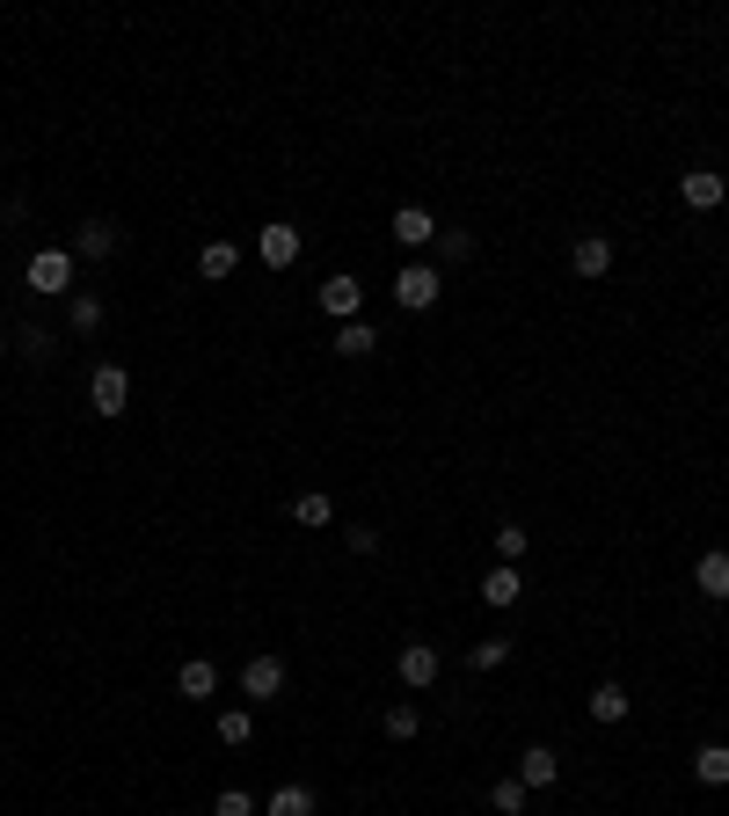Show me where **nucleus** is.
Instances as JSON below:
<instances>
[{"label":"nucleus","mask_w":729,"mask_h":816,"mask_svg":"<svg viewBox=\"0 0 729 816\" xmlns=\"http://www.w3.org/2000/svg\"><path fill=\"white\" fill-rule=\"evenodd\" d=\"M0 358H8V336H0Z\"/></svg>","instance_id":"nucleus-32"},{"label":"nucleus","mask_w":729,"mask_h":816,"mask_svg":"<svg viewBox=\"0 0 729 816\" xmlns=\"http://www.w3.org/2000/svg\"><path fill=\"white\" fill-rule=\"evenodd\" d=\"M256 256H263L270 270H292L299 263V226H292V219H270L263 234H256Z\"/></svg>","instance_id":"nucleus-2"},{"label":"nucleus","mask_w":729,"mask_h":816,"mask_svg":"<svg viewBox=\"0 0 729 816\" xmlns=\"http://www.w3.org/2000/svg\"><path fill=\"white\" fill-rule=\"evenodd\" d=\"M88 408H96V416H124V408H132V372H124V364H96Z\"/></svg>","instance_id":"nucleus-1"},{"label":"nucleus","mask_w":729,"mask_h":816,"mask_svg":"<svg viewBox=\"0 0 729 816\" xmlns=\"http://www.w3.org/2000/svg\"><path fill=\"white\" fill-rule=\"evenodd\" d=\"M234 263H242V248H234V240H205V256H197V270H205V277H234Z\"/></svg>","instance_id":"nucleus-18"},{"label":"nucleus","mask_w":729,"mask_h":816,"mask_svg":"<svg viewBox=\"0 0 729 816\" xmlns=\"http://www.w3.org/2000/svg\"><path fill=\"white\" fill-rule=\"evenodd\" d=\"M394 299H401V307H409V313L437 307V270H431V263H409V270H401V277H394Z\"/></svg>","instance_id":"nucleus-5"},{"label":"nucleus","mask_w":729,"mask_h":816,"mask_svg":"<svg viewBox=\"0 0 729 816\" xmlns=\"http://www.w3.org/2000/svg\"><path fill=\"white\" fill-rule=\"evenodd\" d=\"M212 816H263V809H256V802H248L242 788H226V794L212 802Z\"/></svg>","instance_id":"nucleus-28"},{"label":"nucleus","mask_w":729,"mask_h":816,"mask_svg":"<svg viewBox=\"0 0 729 816\" xmlns=\"http://www.w3.org/2000/svg\"><path fill=\"white\" fill-rule=\"evenodd\" d=\"M15 343H23V358H51V336H45V329H23Z\"/></svg>","instance_id":"nucleus-30"},{"label":"nucleus","mask_w":729,"mask_h":816,"mask_svg":"<svg viewBox=\"0 0 729 816\" xmlns=\"http://www.w3.org/2000/svg\"><path fill=\"white\" fill-rule=\"evenodd\" d=\"M504 656H510V642H474L467 648V671H496Z\"/></svg>","instance_id":"nucleus-26"},{"label":"nucleus","mask_w":729,"mask_h":816,"mask_svg":"<svg viewBox=\"0 0 729 816\" xmlns=\"http://www.w3.org/2000/svg\"><path fill=\"white\" fill-rule=\"evenodd\" d=\"M496 554L518 561V554H526V526H496Z\"/></svg>","instance_id":"nucleus-29"},{"label":"nucleus","mask_w":729,"mask_h":816,"mask_svg":"<svg viewBox=\"0 0 729 816\" xmlns=\"http://www.w3.org/2000/svg\"><path fill=\"white\" fill-rule=\"evenodd\" d=\"M336 350H343V358H372V350H380V329H372V321H343Z\"/></svg>","instance_id":"nucleus-19"},{"label":"nucleus","mask_w":729,"mask_h":816,"mask_svg":"<svg viewBox=\"0 0 729 816\" xmlns=\"http://www.w3.org/2000/svg\"><path fill=\"white\" fill-rule=\"evenodd\" d=\"M489 809L518 816V809H526V780H496V788H489Z\"/></svg>","instance_id":"nucleus-22"},{"label":"nucleus","mask_w":729,"mask_h":816,"mask_svg":"<svg viewBox=\"0 0 729 816\" xmlns=\"http://www.w3.org/2000/svg\"><path fill=\"white\" fill-rule=\"evenodd\" d=\"M73 285V248H37L29 256V292H66Z\"/></svg>","instance_id":"nucleus-3"},{"label":"nucleus","mask_w":729,"mask_h":816,"mask_svg":"<svg viewBox=\"0 0 729 816\" xmlns=\"http://www.w3.org/2000/svg\"><path fill=\"white\" fill-rule=\"evenodd\" d=\"M693 583H701V598L722 605V598H729V554H722V547H707L701 561H693Z\"/></svg>","instance_id":"nucleus-13"},{"label":"nucleus","mask_w":729,"mask_h":816,"mask_svg":"<svg viewBox=\"0 0 729 816\" xmlns=\"http://www.w3.org/2000/svg\"><path fill=\"white\" fill-rule=\"evenodd\" d=\"M175 693H183V700H212L219 693V671L205 664V656H190V664L175 671Z\"/></svg>","instance_id":"nucleus-15"},{"label":"nucleus","mask_w":729,"mask_h":816,"mask_svg":"<svg viewBox=\"0 0 729 816\" xmlns=\"http://www.w3.org/2000/svg\"><path fill=\"white\" fill-rule=\"evenodd\" d=\"M343 540H350V554H372V547H380V532H372V526H350Z\"/></svg>","instance_id":"nucleus-31"},{"label":"nucleus","mask_w":729,"mask_h":816,"mask_svg":"<svg viewBox=\"0 0 729 816\" xmlns=\"http://www.w3.org/2000/svg\"><path fill=\"white\" fill-rule=\"evenodd\" d=\"M555 772H561V758H555L547 744H533L526 758H518V780H526V794H533V788H555Z\"/></svg>","instance_id":"nucleus-14"},{"label":"nucleus","mask_w":729,"mask_h":816,"mask_svg":"<svg viewBox=\"0 0 729 816\" xmlns=\"http://www.w3.org/2000/svg\"><path fill=\"white\" fill-rule=\"evenodd\" d=\"M242 693L248 700H277L285 693V664H277V656H248L242 664Z\"/></svg>","instance_id":"nucleus-7"},{"label":"nucleus","mask_w":729,"mask_h":816,"mask_svg":"<svg viewBox=\"0 0 729 816\" xmlns=\"http://www.w3.org/2000/svg\"><path fill=\"white\" fill-rule=\"evenodd\" d=\"M394 240H401V248H437V219L423 212V205H401V212H394Z\"/></svg>","instance_id":"nucleus-11"},{"label":"nucleus","mask_w":729,"mask_h":816,"mask_svg":"<svg viewBox=\"0 0 729 816\" xmlns=\"http://www.w3.org/2000/svg\"><path fill=\"white\" fill-rule=\"evenodd\" d=\"M248 729H256L248 707H226V715H219V744H248Z\"/></svg>","instance_id":"nucleus-25"},{"label":"nucleus","mask_w":729,"mask_h":816,"mask_svg":"<svg viewBox=\"0 0 729 816\" xmlns=\"http://www.w3.org/2000/svg\"><path fill=\"white\" fill-rule=\"evenodd\" d=\"M96 329H102V299L73 292V336H96Z\"/></svg>","instance_id":"nucleus-23"},{"label":"nucleus","mask_w":729,"mask_h":816,"mask_svg":"<svg viewBox=\"0 0 729 816\" xmlns=\"http://www.w3.org/2000/svg\"><path fill=\"white\" fill-rule=\"evenodd\" d=\"M263 816H314V794H307L299 780H292V788H277V794L263 802Z\"/></svg>","instance_id":"nucleus-20"},{"label":"nucleus","mask_w":729,"mask_h":816,"mask_svg":"<svg viewBox=\"0 0 729 816\" xmlns=\"http://www.w3.org/2000/svg\"><path fill=\"white\" fill-rule=\"evenodd\" d=\"M394 671H401V685L431 693V685H437V648H431V642H409L401 656H394Z\"/></svg>","instance_id":"nucleus-6"},{"label":"nucleus","mask_w":729,"mask_h":816,"mask_svg":"<svg viewBox=\"0 0 729 816\" xmlns=\"http://www.w3.org/2000/svg\"><path fill=\"white\" fill-rule=\"evenodd\" d=\"M321 307L336 313V321H358V307H364V285L350 277V270H336V277L321 285Z\"/></svg>","instance_id":"nucleus-9"},{"label":"nucleus","mask_w":729,"mask_h":816,"mask_svg":"<svg viewBox=\"0 0 729 816\" xmlns=\"http://www.w3.org/2000/svg\"><path fill=\"white\" fill-rule=\"evenodd\" d=\"M569 263H577V277H606V270H613V240L606 234H577Z\"/></svg>","instance_id":"nucleus-12"},{"label":"nucleus","mask_w":729,"mask_h":816,"mask_svg":"<svg viewBox=\"0 0 729 816\" xmlns=\"http://www.w3.org/2000/svg\"><path fill=\"white\" fill-rule=\"evenodd\" d=\"M628 707H634L628 685H613V678L606 685H591V721H628Z\"/></svg>","instance_id":"nucleus-17"},{"label":"nucleus","mask_w":729,"mask_h":816,"mask_svg":"<svg viewBox=\"0 0 729 816\" xmlns=\"http://www.w3.org/2000/svg\"><path fill=\"white\" fill-rule=\"evenodd\" d=\"M693 780H701V788H729V744H701L693 751Z\"/></svg>","instance_id":"nucleus-16"},{"label":"nucleus","mask_w":729,"mask_h":816,"mask_svg":"<svg viewBox=\"0 0 729 816\" xmlns=\"http://www.w3.org/2000/svg\"><path fill=\"white\" fill-rule=\"evenodd\" d=\"M329 518H336V504H329L321 489H307V496L292 504V526H329Z\"/></svg>","instance_id":"nucleus-21"},{"label":"nucleus","mask_w":729,"mask_h":816,"mask_svg":"<svg viewBox=\"0 0 729 816\" xmlns=\"http://www.w3.org/2000/svg\"><path fill=\"white\" fill-rule=\"evenodd\" d=\"M679 197L693 205V212H715V205L729 197V175H715V169H685V175H679Z\"/></svg>","instance_id":"nucleus-4"},{"label":"nucleus","mask_w":729,"mask_h":816,"mask_svg":"<svg viewBox=\"0 0 729 816\" xmlns=\"http://www.w3.org/2000/svg\"><path fill=\"white\" fill-rule=\"evenodd\" d=\"M73 256H88V263L118 256V219H81V234H73Z\"/></svg>","instance_id":"nucleus-8"},{"label":"nucleus","mask_w":729,"mask_h":816,"mask_svg":"<svg viewBox=\"0 0 729 816\" xmlns=\"http://www.w3.org/2000/svg\"><path fill=\"white\" fill-rule=\"evenodd\" d=\"M518 598H526V577H518V561H496V569L482 577V605H496V613H504V605H518Z\"/></svg>","instance_id":"nucleus-10"},{"label":"nucleus","mask_w":729,"mask_h":816,"mask_svg":"<svg viewBox=\"0 0 729 816\" xmlns=\"http://www.w3.org/2000/svg\"><path fill=\"white\" fill-rule=\"evenodd\" d=\"M416 729H423V715H416L409 700H401V707H387V737H394V744H409Z\"/></svg>","instance_id":"nucleus-24"},{"label":"nucleus","mask_w":729,"mask_h":816,"mask_svg":"<svg viewBox=\"0 0 729 816\" xmlns=\"http://www.w3.org/2000/svg\"><path fill=\"white\" fill-rule=\"evenodd\" d=\"M437 256H445V263H467V256H474V234H445V226H437Z\"/></svg>","instance_id":"nucleus-27"}]
</instances>
